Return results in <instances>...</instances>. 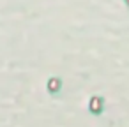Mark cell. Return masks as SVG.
<instances>
[{
	"mask_svg": "<svg viewBox=\"0 0 129 127\" xmlns=\"http://www.w3.org/2000/svg\"><path fill=\"white\" fill-rule=\"evenodd\" d=\"M50 90L53 92V90H58V79H51L50 81Z\"/></svg>",
	"mask_w": 129,
	"mask_h": 127,
	"instance_id": "obj_1",
	"label": "cell"
},
{
	"mask_svg": "<svg viewBox=\"0 0 129 127\" xmlns=\"http://www.w3.org/2000/svg\"><path fill=\"white\" fill-rule=\"evenodd\" d=\"M92 109H94V111H95V109L99 111V109H101V101H97V99H92Z\"/></svg>",
	"mask_w": 129,
	"mask_h": 127,
	"instance_id": "obj_2",
	"label": "cell"
}]
</instances>
